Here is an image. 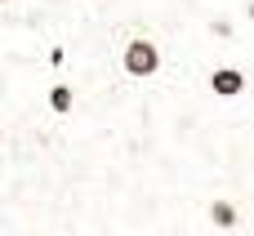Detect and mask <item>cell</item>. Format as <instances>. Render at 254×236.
Returning <instances> with one entry per match:
<instances>
[{
	"label": "cell",
	"instance_id": "obj_3",
	"mask_svg": "<svg viewBox=\"0 0 254 236\" xmlns=\"http://www.w3.org/2000/svg\"><path fill=\"white\" fill-rule=\"evenodd\" d=\"M49 107H54L58 116H67V112L76 107V94H71V85H54V89H49Z\"/></svg>",
	"mask_w": 254,
	"mask_h": 236
},
{
	"label": "cell",
	"instance_id": "obj_4",
	"mask_svg": "<svg viewBox=\"0 0 254 236\" xmlns=\"http://www.w3.org/2000/svg\"><path fill=\"white\" fill-rule=\"evenodd\" d=\"M210 219H214L219 228H232V223H237V205H228V201H214V205H210Z\"/></svg>",
	"mask_w": 254,
	"mask_h": 236
},
{
	"label": "cell",
	"instance_id": "obj_1",
	"mask_svg": "<svg viewBox=\"0 0 254 236\" xmlns=\"http://www.w3.org/2000/svg\"><path fill=\"white\" fill-rule=\"evenodd\" d=\"M125 71H129V76H156V71H161V49H156L152 40H143V36L129 40V45H125Z\"/></svg>",
	"mask_w": 254,
	"mask_h": 236
},
{
	"label": "cell",
	"instance_id": "obj_2",
	"mask_svg": "<svg viewBox=\"0 0 254 236\" xmlns=\"http://www.w3.org/2000/svg\"><path fill=\"white\" fill-rule=\"evenodd\" d=\"M210 89H214L219 98H237V94L246 89V76H241L237 67H219V71L210 76Z\"/></svg>",
	"mask_w": 254,
	"mask_h": 236
},
{
	"label": "cell",
	"instance_id": "obj_5",
	"mask_svg": "<svg viewBox=\"0 0 254 236\" xmlns=\"http://www.w3.org/2000/svg\"><path fill=\"white\" fill-rule=\"evenodd\" d=\"M0 4H4V0H0Z\"/></svg>",
	"mask_w": 254,
	"mask_h": 236
}]
</instances>
